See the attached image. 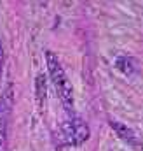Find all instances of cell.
<instances>
[{
    "label": "cell",
    "instance_id": "obj_7",
    "mask_svg": "<svg viewBox=\"0 0 143 151\" xmlns=\"http://www.w3.org/2000/svg\"><path fill=\"white\" fill-rule=\"evenodd\" d=\"M2 74H4V46L0 40V83H2Z\"/></svg>",
    "mask_w": 143,
    "mask_h": 151
},
{
    "label": "cell",
    "instance_id": "obj_5",
    "mask_svg": "<svg viewBox=\"0 0 143 151\" xmlns=\"http://www.w3.org/2000/svg\"><path fill=\"white\" fill-rule=\"evenodd\" d=\"M0 151H7V144H5V128H4V119L0 116Z\"/></svg>",
    "mask_w": 143,
    "mask_h": 151
},
{
    "label": "cell",
    "instance_id": "obj_6",
    "mask_svg": "<svg viewBox=\"0 0 143 151\" xmlns=\"http://www.w3.org/2000/svg\"><path fill=\"white\" fill-rule=\"evenodd\" d=\"M37 91H38V93H37L38 102L42 104V97H44V91H45V90H44V77H42V76L37 77Z\"/></svg>",
    "mask_w": 143,
    "mask_h": 151
},
{
    "label": "cell",
    "instance_id": "obj_2",
    "mask_svg": "<svg viewBox=\"0 0 143 151\" xmlns=\"http://www.w3.org/2000/svg\"><path fill=\"white\" fill-rule=\"evenodd\" d=\"M45 65H47V72H49V77L52 81V86H54L59 100L70 111L73 107V88H72V83L58 58V55L52 51H45Z\"/></svg>",
    "mask_w": 143,
    "mask_h": 151
},
{
    "label": "cell",
    "instance_id": "obj_1",
    "mask_svg": "<svg viewBox=\"0 0 143 151\" xmlns=\"http://www.w3.org/2000/svg\"><path fill=\"white\" fill-rule=\"evenodd\" d=\"M89 139V127L80 116H72L67 121L59 123L52 134L56 148H73L80 146Z\"/></svg>",
    "mask_w": 143,
    "mask_h": 151
},
{
    "label": "cell",
    "instance_id": "obj_4",
    "mask_svg": "<svg viewBox=\"0 0 143 151\" xmlns=\"http://www.w3.org/2000/svg\"><path fill=\"white\" fill-rule=\"evenodd\" d=\"M115 69L120 70L122 74H126V76H136L140 72V62L135 56L122 55V56L115 58Z\"/></svg>",
    "mask_w": 143,
    "mask_h": 151
},
{
    "label": "cell",
    "instance_id": "obj_3",
    "mask_svg": "<svg viewBox=\"0 0 143 151\" xmlns=\"http://www.w3.org/2000/svg\"><path fill=\"white\" fill-rule=\"evenodd\" d=\"M110 127L113 128V132H115L127 146H131L133 150H143L142 137H140L131 127H127V125H124V123H120V121H115V119H110Z\"/></svg>",
    "mask_w": 143,
    "mask_h": 151
}]
</instances>
